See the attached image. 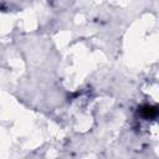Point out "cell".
Returning a JSON list of instances; mask_svg holds the SVG:
<instances>
[{
	"label": "cell",
	"mask_w": 159,
	"mask_h": 159,
	"mask_svg": "<svg viewBox=\"0 0 159 159\" xmlns=\"http://www.w3.org/2000/svg\"><path fill=\"white\" fill-rule=\"evenodd\" d=\"M142 113H143V117L152 119V118H155V117H157V114H158V109H157V107L145 106V107L142 109Z\"/></svg>",
	"instance_id": "cell-1"
}]
</instances>
